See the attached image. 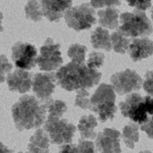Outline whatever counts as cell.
Masks as SVG:
<instances>
[{
  "instance_id": "5bb4252c",
  "label": "cell",
  "mask_w": 153,
  "mask_h": 153,
  "mask_svg": "<svg viewBox=\"0 0 153 153\" xmlns=\"http://www.w3.org/2000/svg\"><path fill=\"white\" fill-rule=\"evenodd\" d=\"M33 77L32 73L18 69L8 74L6 82L11 91L24 94L30 90Z\"/></svg>"
},
{
  "instance_id": "ac0fdd59",
  "label": "cell",
  "mask_w": 153,
  "mask_h": 153,
  "mask_svg": "<svg viewBox=\"0 0 153 153\" xmlns=\"http://www.w3.org/2000/svg\"><path fill=\"white\" fill-rule=\"evenodd\" d=\"M97 126V120L93 115H85L79 120L77 128L82 138L94 140L97 135L94 129Z\"/></svg>"
},
{
  "instance_id": "277c9868",
  "label": "cell",
  "mask_w": 153,
  "mask_h": 153,
  "mask_svg": "<svg viewBox=\"0 0 153 153\" xmlns=\"http://www.w3.org/2000/svg\"><path fill=\"white\" fill-rule=\"evenodd\" d=\"M120 23L117 30L127 37H144L153 32L152 23L143 11L135 9L133 12L120 14Z\"/></svg>"
},
{
  "instance_id": "6da1fadb",
  "label": "cell",
  "mask_w": 153,
  "mask_h": 153,
  "mask_svg": "<svg viewBox=\"0 0 153 153\" xmlns=\"http://www.w3.org/2000/svg\"><path fill=\"white\" fill-rule=\"evenodd\" d=\"M11 111L15 127L22 132L39 128L45 124L47 110L45 102L26 94L13 106Z\"/></svg>"
},
{
  "instance_id": "484cf974",
  "label": "cell",
  "mask_w": 153,
  "mask_h": 153,
  "mask_svg": "<svg viewBox=\"0 0 153 153\" xmlns=\"http://www.w3.org/2000/svg\"><path fill=\"white\" fill-rule=\"evenodd\" d=\"M105 56L104 54L100 52H92L89 54V58L87 61L88 68L95 69L103 65Z\"/></svg>"
},
{
  "instance_id": "d590c367",
  "label": "cell",
  "mask_w": 153,
  "mask_h": 153,
  "mask_svg": "<svg viewBox=\"0 0 153 153\" xmlns=\"http://www.w3.org/2000/svg\"><path fill=\"white\" fill-rule=\"evenodd\" d=\"M139 153H152V152H150V151H148V150H146V151H142V152H140Z\"/></svg>"
},
{
  "instance_id": "f1b7e54d",
  "label": "cell",
  "mask_w": 153,
  "mask_h": 153,
  "mask_svg": "<svg viewBox=\"0 0 153 153\" xmlns=\"http://www.w3.org/2000/svg\"><path fill=\"white\" fill-rule=\"evenodd\" d=\"M77 147L78 153H95L94 144L92 141L79 138Z\"/></svg>"
},
{
  "instance_id": "4dcf8cb0",
  "label": "cell",
  "mask_w": 153,
  "mask_h": 153,
  "mask_svg": "<svg viewBox=\"0 0 153 153\" xmlns=\"http://www.w3.org/2000/svg\"><path fill=\"white\" fill-rule=\"evenodd\" d=\"M143 87L144 91L151 96H153V70L147 71L145 75Z\"/></svg>"
},
{
  "instance_id": "d6a6232c",
  "label": "cell",
  "mask_w": 153,
  "mask_h": 153,
  "mask_svg": "<svg viewBox=\"0 0 153 153\" xmlns=\"http://www.w3.org/2000/svg\"><path fill=\"white\" fill-rule=\"evenodd\" d=\"M59 153H78L77 145L71 143L63 145L59 147Z\"/></svg>"
},
{
  "instance_id": "7402d4cb",
  "label": "cell",
  "mask_w": 153,
  "mask_h": 153,
  "mask_svg": "<svg viewBox=\"0 0 153 153\" xmlns=\"http://www.w3.org/2000/svg\"><path fill=\"white\" fill-rule=\"evenodd\" d=\"M46 105L47 110L50 117L61 118L67 111V107L66 103L62 100L49 99L44 102Z\"/></svg>"
},
{
  "instance_id": "4fadbf2b",
  "label": "cell",
  "mask_w": 153,
  "mask_h": 153,
  "mask_svg": "<svg viewBox=\"0 0 153 153\" xmlns=\"http://www.w3.org/2000/svg\"><path fill=\"white\" fill-rule=\"evenodd\" d=\"M43 15L51 22H57L72 5V0H39Z\"/></svg>"
},
{
  "instance_id": "836d02e7",
  "label": "cell",
  "mask_w": 153,
  "mask_h": 153,
  "mask_svg": "<svg viewBox=\"0 0 153 153\" xmlns=\"http://www.w3.org/2000/svg\"><path fill=\"white\" fill-rule=\"evenodd\" d=\"M0 153H13V151L9 149L6 146L0 142Z\"/></svg>"
},
{
  "instance_id": "7a4b0ae2",
  "label": "cell",
  "mask_w": 153,
  "mask_h": 153,
  "mask_svg": "<svg viewBox=\"0 0 153 153\" xmlns=\"http://www.w3.org/2000/svg\"><path fill=\"white\" fill-rule=\"evenodd\" d=\"M57 83L68 91L92 88L99 83L102 73L84 64L71 62L61 67L56 74Z\"/></svg>"
},
{
  "instance_id": "74e56055",
  "label": "cell",
  "mask_w": 153,
  "mask_h": 153,
  "mask_svg": "<svg viewBox=\"0 0 153 153\" xmlns=\"http://www.w3.org/2000/svg\"><path fill=\"white\" fill-rule=\"evenodd\" d=\"M18 153H31V152H25V153H23V152H19Z\"/></svg>"
},
{
  "instance_id": "8fae6325",
  "label": "cell",
  "mask_w": 153,
  "mask_h": 153,
  "mask_svg": "<svg viewBox=\"0 0 153 153\" xmlns=\"http://www.w3.org/2000/svg\"><path fill=\"white\" fill-rule=\"evenodd\" d=\"M56 78L54 72L38 73L33 77L32 89L42 102L50 99L55 91Z\"/></svg>"
},
{
  "instance_id": "d4e9b609",
  "label": "cell",
  "mask_w": 153,
  "mask_h": 153,
  "mask_svg": "<svg viewBox=\"0 0 153 153\" xmlns=\"http://www.w3.org/2000/svg\"><path fill=\"white\" fill-rule=\"evenodd\" d=\"M77 91L74 105L83 109H91V104L89 98L90 93L86 89H81Z\"/></svg>"
},
{
  "instance_id": "9a60e30c",
  "label": "cell",
  "mask_w": 153,
  "mask_h": 153,
  "mask_svg": "<svg viewBox=\"0 0 153 153\" xmlns=\"http://www.w3.org/2000/svg\"><path fill=\"white\" fill-rule=\"evenodd\" d=\"M128 48L133 62L141 61L153 54V41L146 37L134 39Z\"/></svg>"
},
{
  "instance_id": "1f68e13d",
  "label": "cell",
  "mask_w": 153,
  "mask_h": 153,
  "mask_svg": "<svg viewBox=\"0 0 153 153\" xmlns=\"http://www.w3.org/2000/svg\"><path fill=\"white\" fill-rule=\"evenodd\" d=\"M141 129L145 132L149 138L153 139V115L141 126Z\"/></svg>"
},
{
  "instance_id": "ffe728a7",
  "label": "cell",
  "mask_w": 153,
  "mask_h": 153,
  "mask_svg": "<svg viewBox=\"0 0 153 153\" xmlns=\"http://www.w3.org/2000/svg\"><path fill=\"white\" fill-rule=\"evenodd\" d=\"M138 130L139 126L134 123H129L124 127L122 137L124 143L128 148L133 150L135 148V144L139 142Z\"/></svg>"
},
{
  "instance_id": "ba28073f",
  "label": "cell",
  "mask_w": 153,
  "mask_h": 153,
  "mask_svg": "<svg viewBox=\"0 0 153 153\" xmlns=\"http://www.w3.org/2000/svg\"><path fill=\"white\" fill-rule=\"evenodd\" d=\"M60 44H56L48 37L40 48V54L37 56L36 63L41 71H51L56 70L63 63Z\"/></svg>"
},
{
  "instance_id": "2e32d148",
  "label": "cell",
  "mask_w": 153,
  "mask_h": 153,
  "mask_svg": "<svg viewBox=\"0 0 153 153\" xmlns=\"http://www.w3.org/2000/svg\"><path fill=\"white\" fill-rule=\"evenodd\" d=\"M50 138L44 129L39 128L30 138L29 152L32 153H49Z\"/></svg>"
},
{
  "instance_id": "8992f818",
  "label": "cell",
  "mask_w": 153,
  "mask_h": 153,
  "mask_svg": "<svg viewBox=\"0 0 153 153\" xmlns=\"http://www.w3.org/2000/svg\"><path fill=\"white\" fill-rule=\"evenodd\" d=\"M53 144L71 143L76 127L67 119L48 116L43 126Z\"/></svg>"
},
{
  "instance_id": "8d00e7d4",
  "label": "cell",
  "mask_w": 153,
  "mask_h": 153,
  "mask_svg": "<svg viewBox=\"0 0 153 153\" xmlns=\"http://www.w3.org/2000/svg\"><path fill=\"white\" fill-rule=\"evenodd\" d=\"M151 17H152L153 21V7L152 8V10H151Z\"/></svg>"
},
{
  "instance_id": "e0dca14e",
  "label": "cell",
  "mask_w": 153,
  "mask_h": 153,
  "mask_svg": "<svg viewBox=\"0 0 153 153\" xmlns=\"http://www.w3.org/2000/svg\"><path fill=\"white\" fill-rule=\"evenodd\" d=\"M120 13L119 10L113 7H108L105 10L98 11L97 14L100 26L111 30L117 28L119 26Z\"/></svg>"
},
{
  "instance_id": "3957f363",
  "label": "cell",
  "mask_w": 153,
  "mask_h": 153,
  "mask_svg": "<svg viewBox=\"0 0 153 153\" xmlns=\"http://www.w3.org/2000/svg\"><path fill=\"white\" fill-rule=\"evenodd\" d=\"M119 105L125 117L129 118L140 125L148 120V115H153V98L149 95L142 97L140 94L133 93Z\"/></svg>"
},
{
  "instance_id": "cb8c5ba5",
  "label": "cell",
  "mask_w": 153,
  "mask_h": 153,
  "mask_svg": "<svg viewBox=\"0 0 153 153\" xmlns=\"http://www.w3.org/2000/svg\"><path fill=\"white\" fill-rule=\"evenodd\" d=\"M87 48L78 44H74L69 48L67 54L72 62L82 64L85 61V53Z\"/></svg>"
},
{
  "instance_id": "44dd1931",
  "label": "cell",
  "mask_w": 153,
  "mask_h": 153,
  "mask_svg": "<svg viewBox=\"0 0 153 153\" xmlns=\"http://www.w3.org/2000/svg\"><path fill=\"white\" fill-rule=\"evenodd\" d=\"M110 37L111 46L114 51L122 55L126 53L132 39L127 37L117 30L113 32Z\"/></svg>"
},
{
  "instance_id": "9c48e42d",
  "label": "cell",
  "mask_w": 153,
  "mask_h": 153,
  "mask_svg": "<svg viewBox=\"0 0 153 153\" xmlns=\"http://www.w3.org/2000/svg\"><path fill=\"white\" fill-rule=\"evenodd\" d=\"M112 87L118 94L123 95L142 88L143 79L134 70L127 69L117 73L111 77Z\"/></svg>"
},
{
  "instance_id": "83f0119b",
  "label": "cell",
  "mask_w": 153,
  "mask_h": 153,
  "mask_svg": "<svg viewBox=\"0 0 153 153\" xmlns=\"http://www.w3.org/2000/svg\"><path fill=\"white\" fill-rule=\"evenodd\" d=\"M121 0H91V4L94 8L104 7H114L121 5Z\"/></svg>"
},
{
  "instance_id": "5b68a950",
  "label": "cell",
  "mask_w": 153,
  "mask_h": 153,
  "mask_svg": "<svg viewBox=\"0 0 153 153\" xmlns=\"http://www.w3.org/2000/svg\"><path fill=\"white\" fill-rule=\"evenodd\" d=\"M116 95L112 85L102 83L99 86L91 99L90 110L98 114L99 120L104 123L112 120L117 111L115 105Z\"/></svg>"
},
{
  "instance_id": "d6986e66",
  "label": "cell",
  "mask_w": 153,
  "mask_h": 153,
  "mask_svg": "<svg viewBox=\"0 0 153 153\" xmlns=\"http://www.w3.org/2000/svg\"><path fill=\"white\" fill-rule=\"evenodd\" d=\"M91 43L96 49H103L110 52L112 48L108 30L97 27L91 36Z\"/></svg>"
},
{
  "instance_id": "e575fe53",
  "label": "cell",
  "mask_w": 153,
  "mask_h": 153,
  "mask_svg": "<svg viewBox=\"0 0 153 153\" xmlns=\"http://www.w3.org/2000/svg\"><path fill=\"white\" fill-rule=\"evenodd\" d=\"M3 19V15L2 13L0 11V32H2L4 30V27L2 26V20Z\"/></svg>"
},
{
  "instance_id": "52a82bcc",
  "label": "cell",
  "mask_w": 153,
  "mask_h": 153,
  "mask_svg": "<svg viewBox=\"0 0 153 153\" xmlns=\"http://www.w3.org/2000/svg\"><path fill=\"white\" fill-rule=\"evenodd\" d=\"M95 11L89 3L71 7L64 14L65 23L77 32L89 29L96 22Z\"/></svg>"
},
{
  "instance_id": "603a6c76",
  "label": "cell",
  "mask_w": 153,
  "mask_h": 153,
  "mask_svg": "<svg viewBox=\"0 0 153 153\" xmlns=\"http://www.w3.org/2000/svg\"><path fill=\"white\" fill-rule=\"evenodd\" d=\"M25 12L26 18L35 22L40 21L44 16L41 5L37 0L29 1L25 5Z\"/></svg>"
},
{
  "instance_id": "f546056e",
  "label": "cell",
  "mask_w": 153,
  "mask_h": 153,
  "mask_svg": "<svg viewBox=\"0 0 153 153\" xmlns=\"http://www.w3.org/2000/svg\"><path fill=\"white\" fill-rule=\"evenodd\" d=\"M128 5L140 10L144 11L150 9L152 6V0H126Z\"/></svg>"
},
{
  "instance_id": "30bf717a",
  "label": "cell",
  "mask_w": 153,
  "mask_h": 153,
  "mask_svg": "<svg viewBox=\"0 0 153 153\" xmlns=\"http://www.w3.org/2000/svg\"><path fill=\"white\" fill-rule=\"evenodd\" d=\"M12 52V59L19 69L30 70L37 64L36 49L31 44L17 42L13 46Z\"/></svg>"
},
{
  "instance_id": "7c38bea8",
  "label": "cell",
  "mask_w": 153,
  "mask_h": 153,
  "mask_svg": "<svg viewBox=\"0 0 153 153\" xmlns=\"http://www.w3.org/2000/svg\"><path fill=\"white\" fill-rule=\"evenodd\" d=\"M120 133L114 128H105L99 132L95 141L97 151L100 153H121Z\"/></svg>"
},
{
  "instance_id": "4316f807",
  "label": "cell",
  "mask_w": 153,
  "mask_h": 153,
  "mask_svg": "<svg viewBox=\"0 0 153 153\" xmlns=\"http://www.w3.org/2000/svg\"><path fill=\"white\" fill-rule=\"evenodd\" d=\"M12 68V65L9 63L6 56L4 55H0V83L6 80V76L10 74Z\"/></svg>"
}]
</instances>
